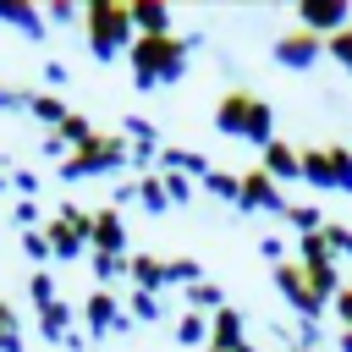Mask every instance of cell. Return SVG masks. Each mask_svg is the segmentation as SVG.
Here are the masks:
<instances>
[{
  "instance_id": "277c9868",
  "label": "cell",
  "mask_w": 352,
  "mask_h": 352,
  "mask_svg": "<svg viewBox=\"0 0 352 352\" xmlns=\"http://www.w3.org/2000/svg\"><path fill=\"white\" fill-rule=\"evenodd\" d=\"M132 160V143L121 138V132H99L94 143H82V148H72L66 160H60V176H110V170H121Z\"/></svg>"
},
{
  "instance_id": "e0dca14e",
  "label": "cell",
  "mask_w": 352,
  "mask_h": 352,
  "mask_svg": "<svg viewBox=\"0 0 352 352\" xmlns=\"http://www.w3.org/2000/svg\"><path fill=\"white\" fill-rule=\"evenodd\" d=\"M209 346H242V314L236 308L209 314Z\"/></svg>"
},
{
  "instance_id": "2e32d148",
  "label": "cell",
  "mask_w": 352,
  "mask_h": 352,
  "mask_svg": "<svg viewBox=\"0 0 352 352\" xmlns=\"http://www.w3.org/2000/svg\"><path fill=\"white\" fill-rule=\"evenodd\" d=\"M132 22H138V33H176L165 0H138V6H132Z\"/></svg>"
},
{
  "instance_id": "52a82bcc",
  "label": "cell",
  "mask_w": 352,
  "mask_h": 352,
  "mask_svg": "<svg viewBox=\"0 0 352 352\" xmlns=\"http://www.w3.org/2000/svg\"><path fill=\"white\" fill-rule=\"evenodd\" d=\"M275 286H280V297H286V302H292L308 324H314V319L324 314V302H330V297H319V286L308 280L302 258H280V264H275Z\"/></svg>"
},
{
  "instance_id": "4fadbf2b",
  "label": "cell",
  "mask_w": 352,
  "mask_h": 352,
  "mask_svg": "<svg viewBox=\"0 0 352 352\" xmlns=\"http://www.w3.org/2000/svg\"><path fill=\"white\" fill-rule=\"evenodd\" d=\"M126 275L138 292H160L170 286V258H154V253H126Z\"/></svg>"
},
{
  "instance_id": "44dd1931",
  "label": "cell",
  "mask_w": 352,
  "mask_h": 352,
  "mask_svg": "<svg viewBox=\"0 0 352 352\" xmlns=\"http://www.w3.org/2000/svg\"><path fill=\"white\" fill-rule=\"evenodd\" d=\"M0 22H11V28H22V33H44V11H33V6H22V0H0Z\"/></svg>"
},
{
  "instance_id": "4dcf8cb0",
  "label": "cell",
  "mask_w": 352,
  "mask_h": 352,
  "mask_svg": "<svg viewBox=\"0 0 352 352\" xmlns=\"http://www.w3.org/2000/svg\"><path fill=\"white\" fill-rule=\"evenodd\" d=\"M165 187H170V204H187V198H192V176H176V170H165Z\"/></svg>"
},
{
  "instance_id": "f1b7e54d",
  "label": "cell",
  "mask_w": 352,
  "mask_h": 352,
  "mask_svg": "<svg viewBox=\"0 0 352 352\" xmlns=\"http://www.w3.org/2000/svg\"><path fill=\"white\" fill-rule=\"evenodd\" d=\"M28 292H33V302L44 308V302H55V280H50V270H33L28 275Z\"/></svg>"
},
{
  "instance_id": "f546056e",
  "label": "cell",
  "mask_w": 352,
  "mask_h": 352,
  "mask_svg": "<svg viewBox=\"0 0 352 352\" xmlns=\"http://www.w3.org/2000/svg\"><path fill=\"white\" fill-rule=\"evenodd\" d=\"M324 55H336V60L352 72V28H341L336 38H324Z\"/></svg>"
},
{
  "instance_id": "e575fe53",
  "label": "cell",
  "mask_w": 352,
  "mask_h": 352,
  "mask_svg": "<svg viewBox=\"0 0 352 352\" xmlns=\"http://www.w3.org/2000/svg\"><path fill=\"white\" fill-rule=\"evenodd\" d=\"M297 352H314V346H297Z\"/></svg>"
},
{
  "instance_id": "484cf974",
  "label": "cell",
  "mask_w": 352,
  "mask_h": 352,
  "mask_svg": "<svg viewBox=\"0 0 352 352\" xmlns=\"http://www.w3.org/2000/svg\"><path fill=\"white\" fill-rule=\"evenodd\" d=\"M0 352H22V336H16V314L11 302L0 297Z\"/></svg>"
},
{
  "instance_id": "d4e9b609",
  "label": "cell",
  "mask_w": 352,
  "mask_h": 352,
  "mask_svg": "<svg viewBox=\"0 0 352 352\" xmlns=\"http://www.w3.org/2000/svg\"><path fill=\"white\" fill-rule=\"evenodd\" d=\"M94 275L110 286V280H121L126 275V253H94Z\"/></svg>"
},
{
  "instance_id": "6da1fadb",
  "label": "cell",
  "mask_w": 352,
  "mask_h": 352,
  "mask_svg": "<svg viewBox=\"0 0 352 352\" xmlns=\"http://www.w3.org/2000/svg\"><path fill=\"white\" fill-rule=\"evenodd\" d=\"M126 60H132V82L138 88L176 82L187 72V38L182 33H138L132 50H126Z\"/></svg>"
},
{
  "instance_id": "83f0119b",
  "label": "cell",
  "mask_w": 352,
  "mask_h": 352,
  "mask_svg": "<svg viewBox=\"0 0 352 352\" xmlns=\"http://www.w3.org/2000/svg\"><path fill=\"white\" fill-rule=\"evenodd\" d=\"M22 253L38 264V258H50V236H44V226H33V231H22Z\"/></svg>"
},
{
  "instance_id": "30bf717a",
  "label": "cell",
  "mask_w": 352,
  "mask_h": 352,
  "mask_svg": "<svg viewBox=\"0 0 352 352\" xmlns=\"http://www.w3.org/2000/svg\"><path fill=\"white\" fill-rule=\"evenodd\" d=\"M319 55H324V38H319V33H308V28H286V33L275 38V60H280V66H292V72L314 66Z\"/></svg>"
},
{
  "instance_id": "9a60e30c",
  "label": "cell",
  "mask_w": 352,
  "mask_h": 352,
  "mask_svg": "<svg viewBox=\"0 0 352 352\" xmlns=\"http://www.w3.org/2000/svg\"><path fill=\"white\" fill-rule=\"evenodd\" d=\"M38 336H44V341H60V346L72 341V308H66L60 297L38 308Z\"/></svg>"
},
{
  "instance_id": "9c48e42d",
  "label": "cell",
  "mask_w": 352,
  "mask_h": 352,
  "mask_svg": "<svg viewBox=\"0 0 352 352\" xmlns=\"http://www.w3.org/2000/svg\"><path fill=\"white\" fill-rule=\"evenodd\" d=\"M88 253H126V226L116 204L88 209Z\"/></svg>"
},
{
  "instance_id": "3957f363",
  "label": "cell",
  "mask_w": 352,
  "mask_h": 352,
  "mask_svg": "<svg viewBox=\"0 0 352 352\" xmlns=\"http://www.w3.org/2000/svg\"><path fill=\"white\" fill-rule=\"evenodd\" d=\"M82 33H88V50H94L99 60H116V55L132 50V38H138L132 6H126V0H88V6H82Z\"/></svg>"
},
{
  "instance_id": "ba28073f",
  "label": "cell",
  "mask_w": 352,
  "mask_h": 352,
  "mask_svg": "<svg viewBox=\"0 0 352 352\" xmlns=\"http://www.w3.org/2000/svg\"><path fill=\"white\" fill-rule=\"evenodd\" d=\"M236 209H264V214H286V198H280V182L264 170V165H253V170H242V198H236Z\"/></svg>"
},
{
  "instance_id": "d590c367",
  "label": "cell",
  "mask_w": 352,
  "mask_h": 352,
  "mask_svg": "<svg viewBox=\"0 0 352 352\" xmlns=\"http://www.w3.org/2000/svg\"><path fill=\"white\" fill-rule=\"evenodd\" d=\"M0 192H6V182H0Z\"/></svg>"
},
{
  "instance_id": "ffe728a7",
  "label": "cell",
  "mask_w": 352,
  "mask_h": 352,
  "mask_svg": "<svg viewBox=\"0 0 352 352\" xmlns=\"http://www.w3.org/2000/svg\"><path fill=\"white\" fill-rule=\"evenodd\" d=\"M176 341H182V346H209V314L187 308V314L176 319Z\"/></svg>"
},
{
  "instance_id": "603a6c76",
  "label": "cell",
  "mask_w": 352,
  "mask_h": 352,
  "mask_svg": "<svg viewBox=\"0 0 352 352\" xmlns=\"http://www.w3.org/2000/svg\"><path fill=\"white\" fill-rule=\"evenodd\" d=\"M204 192H214V198H242V176H231V170H209L204 176Z\"/></svg>"
},
{
  "instance_id": "4316f807",
  "label": "cell",
  "mask_w": 352,
  "mask_h": 352,
  "mask_svg": "<svg viewBox=\"0 0 352 352\" xmlns=\"http://www.w3.org/2000/svg\"><path fill=\"white\" fill-rule=\"evenodd\" d=\"M126 319H143V324H148V319H160V297H154V292H132Z\"/></svg>"
},
{
  "instance_id": "7a4b0ae2",
  "label": "cell",
  "mask_w": 352,
  "mask_h": 352,
  "mask_svg": "<svg viewBox=\"0 0 352 352\" xmlns=\"http://www.w3.org/2000/svg\"><path fill=\"white\" fill-rule=\"evenodd\" d=\"M214 126L226 138H242V143H258V148L275 143V110H270V99H258L248 88H231V94L214 99Z\"/></svg>"
},
{
  "instance_id": "5bb4252c",
  "label": "cell",
  "mask_w": 352,
  "mask_h": 352,
  "mask_svg": "<svg viewBox=\"0 0 352 352\" xmlns=\"http://www.w3.org/2000/svg\"><path fill=\"white\" fill-rule=\"evenodd\" d=\"M275 182H297L302 176V148H292L286 138H275V143H264V160H258Z\"/></svg>"
},
{
  "instance_id": "7c38bea8",
  "label": "cell",
  "mask_w": 352,
  "mask_h": 352,
  "mask_svg": "<svg viewBox=\"0 0 352 352\" xmlns=\"http://www.w3.org/2000/svg\"><path fill=\"white\" fill-rule=\"evenodd\" d=\"M297 28H308V33H319V38H336V33L352 28V22H346V6H341V0H302V6H297Z\"/></svg>"
},
{
  "instance_id": "ac0fdd59",
  "label": "cell",
  "mask_w": 352,
  "mask_h": 352,
  "mask_svg": "<svg viewBox=\"0 0 352 352\" xmlns=\"http://www.w3.org/2000/svg\"><path fill=\"white\" fill-rule=\"evenodd\" d=\"M138 204H143V209H154V214H160V209H170L165 170H143V176H138Z\"/></svg>"
},
{
  "instance_id": "5b68a950",
  "label": "cell",
  "mask_w": 352,
  "mask_h": 352,
  "mask_svg": "<svg viewBox=\"0 0 352 352\" xmlns=\"http://www.w3.org/2000/svg\"><path fill=\"white\" fill-rule=\"evenodd\" d=\"M302 182L352 192V148L346 143H314V148H302Z\"/></svg>"
},
{
  "instance_id": "836d02e7",
  "label": "cell",
  "mask_w": 352,
  "mask_h": 352,
  "mask_svg": "<svg viewBox=\"0 0 352 352\" xmlns=\"http://www.w3.org/2000/svg\"><path fill=\"white\" fill-rule=\"evenodd\" d=\"M0 104H22V110H28V94H16V88H6V82H0Z\"/></svg>"
},
{
  "instance_id": "8fae6325",
  "label": "cell",
  "mask_w": 352,
  "mask_h": 352,
  "mask_svg": "<svg viewBox=\"0 0 352 352\" xmlns=\"http://www.w3.org/2000/svg\"><path fill=\"white\" fill-rule=\"evenodd\" d=\"M82 324H88V336H104V330H121V324H126V308L116 302L110 286H94V292L82 297Z\"/></svg>"
},
{
  "instance_id": "d6a6232c",
  "label": "cell",
  "mask_w": 352,
  "mask_h": 352,
  "mask_svg": "<svg viewBox=\"0 0 352 352\" xmlns=\"http://www.w3.org/2000/svg\"><path fill=\"white\" fill-rule=\"evenodd\" d=\"M72 16H77L72 0H55V6H50V22H72Z\"/></svg>"
},
{
  "instance_id": "cb8c5ba5",
  "label": "cell",
  "mask_w": 352,
  "mask_h": 352,
  "mask_svg": "<svg viewBox=\"0 0 352 352\" xmlns=\"http://www.w3.org/2000/svg\"><path fill=\"white\" fill-rule=\"evenodd\" d=\"M187 302H192L198 314H204V308H214V314L226 308V297H220V286H214V280H192V286H187Z\"/></svg>"
},
{
  "instance_id": "1f68e13d",
  "label": "cell",
  "mask_w": 352,
  "mask_h": 352,
  "mask_svg": "<svg viewBox=\"0 0 352 352\" xmlns=\"http://www.w3.org/2000/svg\"><path fill=\"white\" fill-rule=\"evenodd\" d=\"M336 308H341V330H352V286H341V297H336Z\"/></svg>"
},
{
  "instance_id": "7402d4cb",
  "label": "cell",
  "mask_w": 352,
  "mask_h": 352,
  "mask_svg": "<svg viewBox=\"0 0 352 352\" xmlns=\"http://www.w3.org/2000/svg\"><path fill=\"white\" fill-rule=\"evenodd\" d=\"M28 110H33L38 121H50V126H60V121L72 116V110H66V104H60L55 94H28Z\"/></svg>"
},
{
  "instance_id": "8992f818",
  "label": "cell",
  "mask_w": 352,
  "mask_h": 352,
  "mask_svg": "<svg viewBox=\"0 0 352 352\" xmlns=\"http://www.w3.org/2000/svg\"><path fill=\"white\" fill-rule=\"evenodd\" d=\"M44 236H50V258H77V253H88V209L60 204L55 220H44Z\"/></svg>"
},
{
  "instance_id": "d6986e66",
  "label": "cell",
  "mask_w": 352,
  "mask_h": 352,
  "mask_svg": "<svg viewBox=\"0 0 352 352\" xmlns=\"http://www.w3.org/2000/svg\"><path fill=\"white\" fill-rule=\"evenodd\" d=\"M55 138H60L66 148H82V143H94V138H99V126H94L88 116H77V110H72V116L55 126Z\"/></svg>"
}]
</instances>
